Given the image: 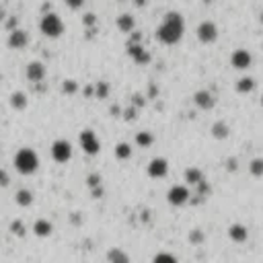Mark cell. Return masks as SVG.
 Returning a JSON list of instances; mask_svg holds the SVG:
<instances>
[{
    "mask_svg": "<svg viewBox=\"0 0 263 263\" xmlns=\"http://www.w3.org/2000/svg\"><path fill=\"white\" fill-rule=\"evenodd\" d=\"M185 35V19L181 12H167L163 16V21L159 25V29H156V37H159V41L163 45H175L179 43L183 39Z\"/></svg>",
    "mask_w": 263,
    "mask_h": 263,
    "instance_id": "1",
    "label": "cell"
},
{
    "mask_svg": "<svg viewBox=\"0 0 263 263\" xmlns=\"http://www.w3.org/2000/svg\"><path fill=\"white\" fill-rule=\"evenodd\" d=\"M14 169L19 171L21 175H33L35 171L39 169V156L33 148L25 146V148H19L14 154Z\"/></svg>",
    "mask_w": 263,
    "mask_h": 263,
    "instance_id": "2",
    "label": "cell"
},
{
    "mask_svg": "<svg viewBox=\"0 0 263 263\" xmlns=\"http://www.w3.org/2000/svg\"><path fill=\"white\" fill-rule=\"evenodd\" d=\"M39 29H41V33L45 35V37L56 39L64 33V21H62V16L56 14V12H45L41 16V21H39Z\"/></svg>",
    "mask_w": 263,
    "mask_h": 263,
    "instance_id": "3",
    "label": "cell"
},
{
    "mask_svg": "<svg viewBox=\"0 0 263 263\" xmlns=\"http://www.w3.org/2000/svg\"><path fill=\"white\" fill-rule=\"evenodd\" d=\"M128 54L134 58L136 64H148L150 54L142 47V33H134L128 41Z\"/></svg>",
    "mask_w": 263,
    "mask_h": 263,
    "instance_id": "4",
    "label": "cell"
},
{
    "mask_svg": "<svg viewBox=\"0 0 263 263\" xmlns=\"http://www.w3.org/2000/svg\"><path fill=\"white\" fill-rule=\"evenodd\" d=\"M78 142H80V148L89 154V156H95L101 152V142H99V136L93 132V130H82L80 136H78Z\"/></svg>",
    "mask_w": 263,
    "mask_h": 263,
    "instance_id": "5",
    "label": "cell"
},
{
    "mask_svg": "<svg viewBox=\"0 0 263 263\" xmlns=\"http://www.w3.org/2000/svg\"><path fill=\"white\" fill-rule=\"evenodd\" d=\"M51 159H54L56 163H60V165L68 163L70 159H72V144L64 138L56 140V142L51 144Z\"/></svg>",
    "mask_w": 263,
    "mask_h": 263,
    "instance_id": "6",
    "label": "cell"
},
{
    "mask_svg": "<svg viewBox=\"0 0 263 263\" xmlns=\"http://www.w3.org/2000/svg\"><path fill=\"white\" fill-rule=\"evenodd\" d=\"M191 200V191L187 185H173L167 194V202L175 208H181Z\"/></svg>",
    "mask_w": 263,
    "mask_h": 263,
    "instance_id": "7",
    "label": "cell"
},
{
    "mask_svg": "<svg viewBox=\"0 0 263 263\" xmlns=\"http://www.w3.org/2000/svg\"><path fill=\"white\" fill-rule=\"evenodd\" d=\"M196 35H198V39H200L202 43L210 45V43H214V41L218 39V25H216L214 21H202V23L198 25Z\"/></svg>",
    "mask_w": 263,
    "mask_h": 263,
    "instance_id": "8",
    "label": "cell"
},
{
    "mask_svg": "<svg viewBox=\"0 0 263 263\" xmlns=\"http://www.w3.org/2000/svg\"><path fill=\"white\" fill-rule=\"evenodd\" d=\"M231 64H233V68H237V70H247V68L253 64L251 51H249V49H243V47L235 49L233 54H231Z\"/></svg>",
    "mask_w": 263,
    "mask_h": 263,
    "instance_id": "9",
    "label": "cell"
},
{
    "mask_svg": "<svg viewBox=\"0 0 263 263\" xmlns=\"http://www.w3.org/2000/svg\"><path fill=\"white\" fill-rule=\"evenodd\" d=\"M146 173H148L150 179H163V177H167V173H169V163H167V159H161V156L152 159V161L148 163Z\"/></svg>",
    "mask_w": 263,
    "mask_h": 263,
    "instance_id": "10",
    "label": "cell"
},
{
    "mask_svg": "<svg viewBox=\"0 0 263 263\" xmlns=\"http://www.w3.org/2000/svg\"><path fill=\"white\" fill-rule=\"evenodd\" d=\"M45 64H41V62H29L27 66H25V76H27V80L29 82H33V84H37V82H41L43 78H45Z\"/></svg>",
    "mask_w": 263,
    "mask_h": 263,
    "instance_id": "11",
    "label": "cell"
},
{
    "mask_svg": "<svg viewBox=\"0 0 263 263\" xmlns=\"http://www.w3.org/2000/svg\"><path fill=\"white\" fill-rule=\"evenodd\" d=\"M6 43H8L10 49H25V47L29 45V33L23 31V29H16V27H14V29L10 31V35H8Z\"/></svg>",
    "mask_w": 263,
    "mask_h": 263,
    "instance_id": "12",
    "label": "cell"
},
{
    "mask_svg": "<svg viewBox=\"0 0 263 263\" xmlns=\"http://www.w3.org/2000/svg\"><path fill=\"white\" fill-rule=\"evenodd\" d=\"M194 103L198 105L200 109H212L214 105H216V97L210 93V91L202 89V91H198V93L194 95Z\"/></svg>",
    "mask_w": 263,
    "mask_h": 263,
    "instance_id": "13",
    "label": "cell"
},
{
    "mask_svg": "<svg viewBox=\"0 0 263 263\" xmlns=\"http://www.w3.org/2000/svg\"><path fill=\"white\" fill-rule=\"evenodd\" d=\"M229 239L233 243H245L249 239V231H247V226L241 224V222H235L231 224V229H229Z\"/></svg>",
    "mask_w": 263,
    "mask_h": 263,
    "instance_id": "14",
    "label": "cell"
},
{
    "mask_svg": "<svg viewBox=\"0 0 263 263\" xmlns=\"http://www.w3.org/2000/svg\"><path fill=\"white\" fill-rule=\"evenodd\" d=\"M117 29L119 31H124V33H134V29H136V19L130 14V12H124V14H119L117 16Z\"/></svg>",
    "mask_w": 263,
    "mask_h": 263,
    "instance_id": "15",
    "label": "cell"
},
{
    "mask_svg": "<svg viewBox=\"0 0 263 263\" xmlns=\"http://www.w3.org/2000/svg\"><path fill=\"white\" fill-rule=\"evenodd\" d=\"M185 181H187L189 187H196V185H200L204 181V173L198 167H189L185 171Z\"/></svg>",
    "mask_w": 263,
    "mask_h": 263,
    "instance_id": "16",
    "label": "cell"
},
{
    "mask_svg": "<svg viewBox=\"0 0 263 263\" xmlns=\"http://www.w3.org/2000/svg\"><path fill=\"white\" fill-rule=\"evenodd\" d=\"M51 231H54V226H51V222H49V220H45V218L37 220V222H35V226H33V233L37 235V237H41V239L49 237V235H51Z\"/></svg>",
    "mask_w": 263,
    "mask_h": 263,
    "instance_id": "17",
    "label": "cell"
},
{
    "mask_svg": "<svg viewBox=\"0 0 263 263\" xmlns=\"http://www.w3.org/2000/svg\"><path fill=\"white\" fill-rule=\"evenodd\" d=\"M107 259H109V263H130V255L124 249H119V247L109 249L107 251Z\"/></svg>",
    "mask_w": 263,
    "mask_h": 263,
    "instance_id": "18",
    "label": "cell"
},
{
    "mask_svg": "<svg viewBox=\"0 0 263 263\" xmlns=\"http://www.w3.org/2000/svg\"><path fill=\"white\" fill-rule=\"evenodd\" d=\"M235 89H237V93H241V95H247V93H251V91L255 89V80H253L251 76H243V78L237 80Z\"/></svg>",
    "mask_w": 263,
    "mask_h": 263,
    "instance_id": "19",
    "label": "cell"
},
{
    "mask_svg": "<svg viewBox=\"0 0 263 263\" xmlns=\"http://www.w3.org/2000/svg\"><path fill=\"white\" fill-rule=\"evenodd\" d=\"M212 136H214L216 140H226V138L231 136L229 124H226V121H216V124L212 126Z\"/></svg>",
    "mask_w": 263,
    "mask_h": 263,
    "instance_id": "20",
    "label": "cell"
},
{
    "mask_svg": "<svg viewBox=\"0 0 263 263\" xmlns=\"http://www.w3.org/2000/svg\"><path fill=\"white\" fill-rule=\"evenodd\" d=\"M10 107L16 109V111L25 109V107H27V95H25L23 91H14V93L10 95Z\"/></svg>",
    "mask_w": 263,
    "mask_h": 263,
    "instance_id": "21",
    "label": "cell"
},
{
    "mask_svg": "<svg viewBox=\"0 0 263 263\" xmlns=\"http://www.w3.org/2000/svg\"><path fill=\"white\" fill-rule=\"evenodd\" d=\"M33 200L35 198H33V194L29 189H19V191H16V196H14V202L19 204L21 208H29L33 204Z\"/></svg>",
    "mask_w": 263,
    "mask_h": 263,
    "instance_id": "22",
    "label": "cell"
},
{
    "mask_svg": "<svg viewBox=\"0 0 263 263\" xmlns=\"http://www.w3.org/2000/svg\"><path fill=\"white\" fill-rule=\"evenodd\" d=\"M152 142H154V134L152 132H138L136 134V144L138 146L148 148V146H152Z\"/></svg>",
    "mask_w": 263,
    "mask_h": 263,
    "instance_id": "23",
    "label": "cell"
},
{
    "mask_svg": "<svg viewBox=\"0 0 263 263\" xmlns=\"http://www.w3.org/2000/svg\"><path fill=\"white\" fill-rule=\"evenodd\" d=\"M115 156H117L119 161H128L130 156H132V146L126 144V142H119V144L115 146Z\"/></svg>",
    "mask_w": 263,
    "mask_h": 263,
    "instance_id": "24",
    "label": "cell"
},
{
    "mask_svg": "<svg viewBox=\"0 0 263 263\" xmlns=\"http://www.w3.org/2000/svg\"><path fill=\"white\" fill-rule=\"evenodd\" d=\"M249 173L253 177H263V159L255 156V159L249 163Z\"/></svg>",
    "mask_w": 263,
    "mask_h": 263,
    "instance_id": "25",
    "label": "cell"
},
{
    "mask_svg": "<svg viewBox=\"0 0 263 263\" xmlns=\"http://www.w3.org/2000/svg\"><path fill=\"white\" fill-rule=\"evenodd\" d=\"M152 263H179V259L175 257L173 253H167V251H161V253H156Z\"/></svg>",
    "mask_w": 263,
    "mask_h": 263,
    "instance_id": "26",
    "label": "cell"
},
{
    "mask_svg": "<svg viewBox=\"0 0 263 263\" xmlns=\"http://www.w3.org/2000/svg\"><path fill=\"white\" fill-rule=\"evenodd\" d=\"M78 82H74V80H64V84H62V91L66 93V95H74V93H78Z\"/></svg>",
    "mask_w": 263,
    "mask_h": 263,
    "instance_id": "27",
    "label": "cell"
},
{
    "mask_svg": "<svg viewBox=\"0 0 263 263\" xmlns=\"http://www.w3.org/2000/svg\"><path fill=\"white\" fill-rule=\"evenodd\" d=\"M64 4L70 6V8H74V10H78V8H82L84 0H64Z\"/></svg>",
    "mask_w": 263,
    "mask_h": 263,
    "instance_id": "28",
    "label": "cell"
},
{
    "mask_svg": "<svg viewBox=\"0 0 263 263\" xmlns=\"http://www.w3.org/2000/svg\"><path fill=\"white\" fill-rule=\"evenodd\" d=\"M97 89H99V93H97L99 99H103V97H107V95H109V84H103V82H101V84L97 86Z\"/></svg>",
    "mask_w": 263,
    "mask_h": 263,
    "instance_id": "29",
    "label": "cell"
},
{
    "mask_svg": "<svg viewBox=\"0 0 263 263\" xmlns=\"http://www.w3.org/2000/svg\"><path fill=\"white\" fill-rule=\"evenodd\" d=\"M8 183H10V179H8V173L0 169V187H8Z\"/></svg>",
    "mask_w": 263,
    "mask_h": 263,
    "instance_id": "30",
    "label": "cell"
},
{
    "mask_svg": "<svg viewBox=\"0 0 263 263\" xmlns=\"http://www.w3.org/2000/svg\"><path fill=\"white\" fill-rule=\"evenodd\" d=\"M189 239H191V243H194V245H200L202 243V233L200 231H194V233L189 235Z\"/></svg>",
    "mask_w": 263,
    "mask_h": 263,
    "instance_id": "31",
    "label": "cell"
},
{
    "mask_svg": "<svg viewBox=\"0 0 263 263\" xmlns=\"http://www.w3.org/2000/svg\"><path fill=\"white\" fill-rule=\"evenodd\" d=\"M12 231H14V233H19V235H23V233H25V231H23V226H21V220H14Z\"/></svg>",
    "mask_w": 263,
    "mask_h": 263,
    "instance_id": "32",
    "label": "cell"
},
{
    "mask_svg": "<svg viewBox=\"0 0 263 263\" xmlns=\"http://www.w3.org/2000/svg\"><path fill=\"white\" fill-rule=\"evenodd\" d=\"M259 21H261V25H263V10H261V16H259Z\"/></svg>",
    "mask_w": 263,
    "mask_h": 263,
    "instance_id": "33",
    "label": "cell"
},
{
    "mask_svg": "<svg viewBox=\"0 0 263 263\" xmlns=\"http://www.w3.org/2000/svg\"><path fill=\"white\" fill-rule=\"evenodd\" d=\"M261 105H263V95H261Z\"/></svg>",
    "mask_w": 263,
    "mask_h": 263,
    "instance_id": "34",
    "label": "cell"
}]
</instances>
